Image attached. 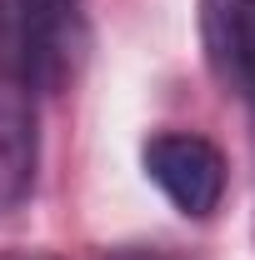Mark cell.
<instances>
[{
  "label": "cell",
  "mask_w": 255,
  "mask_h": 260,
  "mask_svg": "<svg viewBox=\"0 0 255 260\" xmlns=\"http://www.w3.org/2000/svg\"><path fill=\"white\" fill-rule=\"evenodd\" d=\"M30 80L20 70L10 0H0V185L20 195L35 175V110H30Z\"/></svg>",
  "instance_id": "3957f363"
},
{
  "label": "cell",
  "mask_w": 255,
  "mask_h": 260,
  "mask_svg": "<svg viewBox=\"0 0 255 260\" xmlns=\"http://www.w3.org/2000/svg\"><path fill=\"white\" fill-rule=\"evenodd\" d=\"M105 260H175L165 245H120V250H110Z\"/></svg>",
  "instance_id": "5b68a950"
},
{
  "label": "cell",
  "mask_w": 255,
  "mask_h": 260,
  "mask_svg": "<svg viewBox=\"0 0 255 260\" xmlns=\"http://www.w3.org/2000/svg\"><path fill=\"white\" fill-rule=\"evenodd\" d=\"M0 260H50V255H40V250H0Z\"/></svg>",
  "instance_id": "8992f818"
},
{
  "label": "cell",
  "mask_w": 255,
  "mask_h": 260,
  "mask_svg": "<svg viewBox=\"0 0 255 260\" xmlns=\"http://www.w3.org/2000/svg\"><path fill=\"white\" fill-rule=\"evenodd\" d=\"M140 160H145V175L160 185V195L180 215L205 220V215L220 210L225 155H220V145H210L205 135H195V130H160V135L145 140Z\"/></svg>",
  "instance_id": "7a4b0ae2"
},
{
  "label": "cell",
  "mask_w": 255,
  "mask_h": 260,
  "mask_svg": "<svg viewBox=\"0 0 255 260\" xmlns=\"http://www.w3.org/2000/svg\"><path fill=\"white\" fill-rule=\"evenodd\" d=\"M15 50L30 90H65L90 50V15L85 0H10Z\"/></svg>",
  "instance_id": "6da1fadb"
},
{
  "label": "cell",
  "mask_w": 255,
  "mask_h": 260,
  "mask_svg": "<svg viewBox=\"0 0 255 260\" xmlns=\"http://www.w3.org/2000/svg\"><path fill=\"white\" fill-rule=\"evenodd\" d=\"M200 40L220 85L255 105V0H200Z\"/></svg>",
  "instance_id": "277c9868"
}]
</instances>
